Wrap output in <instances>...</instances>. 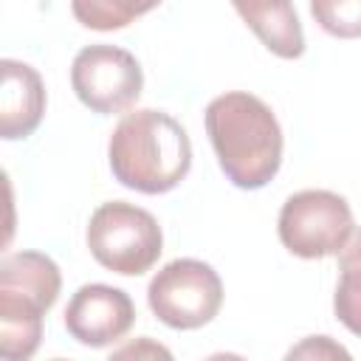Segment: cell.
Returning <instances> with one entry per match:
<instances>
[{
  "mask_svg": "<svg viewBox=\"0 0 361 361\" xmlns=\"http://www.w3.org/2000/svg\"><path fill=\"white\" fill-rule=\"evenodd\" d=\"M231 3L271 54L282 59H296L305 54L302 23L290 0H231Z\"/></svg>",
  "mask_w": 361,
  "mask_h": 361,
  "instance_id": "30bf717a",
  "label": "cell"
},
{
  "mask_svg": "<svg viewBox=\"0 0 361 361\" xmlns=\"http://www.w3.org/2000/svg\"><path fill=\"white\" fill-rule=\"evenodd\" d=\"M62 288L56 262L39 251H17L0 262V355L25 361L42 338V316Z\"/></svg>",
  "mask_w": 361,
  "mask_h": 361,
  "instance_id": "3957f363",
  "label": "cell"
},
{
  "mask_svg": "<svg viewBox=\"0 0 361 361\" xmlns=\"http://www.w3.org/2000/svg\"><path fill=\"white\" fill-rule=\"evenodd\" d=\"M310 14L330 37H361V0H310Z\"/></svg>",
  "mask_w": 361,
  "mask_h": 361,
  "instance_id": "4fadbf2b",
  "label": "cell"
},
{
  "mask_svg": "<svg viewBox=\"0 0 361 361\" xmlns=\"http://www.w3.org/2000/svg\"><path fill=\"white\" fill-rule=\"evenodd\" d=\"M338 271L341 274L333 296V310L350 333L361 336V228L341 248Z\"/></svg>",
  "mask_w": 361,
  "mask_h": 361,
  "instance_id": "8fae6325",
  "label": "cell"
},
{
  "mask_svg": "<svg viewBox=\"0 0 361 361\" xmlns=\"http://www.w3.org/2000/svg\"><path fill=\"white\" fill-rule=\"evenodd\" d=\"M116 180L144 195L175 189L192 166V144L186 130L161 110L127 113L107 144Z\"/></svg>",
  "mask_w": 361,
  "mask_h": 361,
  "instance_id": "7a4b0ae2",
  "label": "cell"
},
{
  "mask_svg": "<svg viewBox=\"0 0 361 361\" xmlns=\"http://www.w3.org/2000/svg\"><path fill=\"white\" fill-rule=\"evenodd\" d=\"M87 248L99 265L121 276H138L149 271L161 251L164 234L158 220L133 203H102L87 223Z\"/></svg>",
  "mask_w": 361,
  "mask_h": 361,
  "instance_id": "277c9868",
  "label": "cell"
},
{
  "mask_svg": "<svg viewBox=\"0 0 361 361\" xmlns=\"http://www.w3.org/2000/svg\"><path fill=\"white\" fill-rule=\"evenodd\" d=\"M0 68V135L6 141H17L39 127L45 113V85L25 62L3 59Z\"/></svg>",
  "mask_w": 361,
  "mask_h": 361,
  "instance_id": "9c48e42d",
  "label": "cell"
},
{
  "mask_svg": "<svg viewBox=\"0 0 361 361\" xmlns=\"http://www.w3.org/2000/svg\"><path fill=\"white\" fill-rule=\"evenodd\" d=\"M149 310L175 330H195L209 324L223 305V282L209 262L172 259L147 288Z\"/></svg>",
  "mask_w": 361,
  "mask_h": 361,
  "instance_id": "8992f818",
  "label": "cell"
},
{
  "mask_svg": "<svg viewBox=\"0 0 361 361\" xmlns=\"http://www.w3.org/2000/svg\"><path fill=\"white\" fill-rule=\"evenodd\" d=\"M206 133L226 178L240 189H259L279 172L282 130L271 107L243 90L223 93L206 107Z\"/></svg>",
  "mask_w": 361,
  "mask_h": 361,
  "instance_id": "6da1fadb",
  "label": "cell"
},
{
  "mask_svg": "<svg viewBox=\"0 0 361 361\" xmlns=\"http://www.w3.org/2000/svg\"><path fill=\"white\" fill-rule=\"evenodd\" d=\"M161 0H71L73 17L93 31H116L152 11Z\"/></svg>",
  "mask_w": 361,
  "mask_h": 361,
  "instance_id": "7c38bea8",
  "label": "cell"
},
{
  "mask_svg": "<svg viewBox=\"0 0 361 361\" xmlns=\"http://www.w3.org/2000/svg\"><path fill=\"white\" fill-rule=\"evenodd\" d=\"M135 322L133 299L113 285H82L68 307H65V327L68 333L85 347H107L118 341Z\"/></svg>",
  "mask_w": 361,
  "mask_h": 361,
  "instance_id": "ba28073f",
  "label": "cell"
},
{
  "mask_svg": "<svg viewBox=\"0 0 361 361\" xmlns=\"http://www.w3.org/2000/svg\"><path fill=\"white\" fill-rule=\"evenodd\" d=\"M71 85L85 107L113 116L141 96L144 73L130 51L116 45H87L73 56Z\"/></svg>",
  "mask_w": 361,
  "mask_h": 361,
  "instance_id": "52a82bcc",
  "label": "cell"
},
{
  "mask_svg": "<svg viewBox=\"0 0 361 361\" xmlns=\"http://www.w3.org/2000/svg\"><path fill=\"white\" fill-rule=\"evenodd\" d=\"M279 240L302 259H322L341 254L353 237L350 203L327 189H302L282 203L279 212Z\"/></svg>",
  "mask_w": 361,
  "mask_h": 361,
  "instance_id": "5b68a950",
  "label": "cell"
}]
</instances>
